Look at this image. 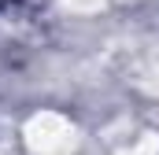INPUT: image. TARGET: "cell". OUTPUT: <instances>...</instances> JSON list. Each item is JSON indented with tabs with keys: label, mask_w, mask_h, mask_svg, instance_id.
<instances>
[{
	"label": "cell",
	"mask_w": 159,
	"mask_h": 155,
	"mask_svg": "<svg viewBox=\"0 0 159 155\" xmlns=\"http://www.w3.org/2000/svg\"><path fill=\"white\" fill-rule=\"evenodd\" d=\"M22 140L37 155H63L70 148V140H74V126H70V118L56 115V111H37L26 122Z\"/></svg>",
	"instance_id": "6da1fadb"
},
{
	"label": "cell",
	"mask_w": 159,
	"mask_h": 155,
	"mask_svg": "<svg viewBox=\"0 0 159 155\" xmlns=\"http://www.w3.org/2000/svg\"><path fill=\"white\" fill-rule=\"evenodd\" d=\"M126 155H159V137H156V133H144Z\"/></svg>",
	"instance_id": "7a4b0ae2"
}]
</instances>
